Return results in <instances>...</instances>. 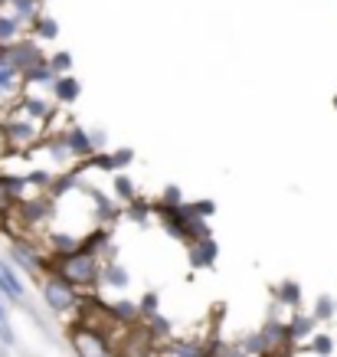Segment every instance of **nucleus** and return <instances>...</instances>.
I'll use <instances>...</instances> for the list:
<instances>
[{
    "instance_id": "obj_6",
    "label": "nucleus",
    "mask_w": 337,
    "mask_h": 357,
    "mask_svg": "<svg viewBox=\"0 0 337 357\" xmlns=\"http://www.w3.org/2000/svg\"><path fill=\"white\" fill-rule=\"evenodd\" d=\"M10 109L23 112L26 119L40 121V125H49V121L56 119V109H59V102H56V98L40 96V92H33V89H26V92L20 96V102H17V105H10Z\"/></svg>"
},
{
    "instance_id": "obj_15",
    "label": "nucleus",
    "mask_w": 337,
    "mask_h": 357,
    "mask_svg": "<svg viewBox=\"0 0 337 357\" xmlns=\"http://www.w3.org/2000/svg\"><path fill=\"white\" fill-rule=\"evenodd\" d=\"M79 96H82V82H79L72 73H69V76H59V79H56L53 98L59 102V109H63V105H76Z\"/></svg>"
},
{
    "instance_id": "obj_30",
    "label": "nucleus",
    "mask_w": 337,
    "mask_h": 357,
    "mask_svg": "<svg viewBox=\"0 0 337 357\" xmlns=\"http://www.w3.org/2000/svg\"><path fill=\"white\" fill-rule=\"evenodd\" d=\"M17 344V331H13L10 321H3L0 325V347H13Z\"/></svg>"
},
{
    "instance_id": "obj_22",
    "label": "nucleus",
    "mask_w": 337,
    "mask_h": 357,
    "mask_svg": "<svg viewBox=\"0 0 337 357\" xmlns=\"http://www.w3.org/2000/svg\"><path fill=\"white\" fill-rule=\"evenodd\" d=\"M308 347H311V354H318V357H331L334 354V337L324 335V331H318V335L308 341Z\"/></svg>"
},
{
    "instance_id": "obj_31",
    "label": "nucleus",
    "mask_w": 337,
    "mask_h": 357,
    "mask_svg": "<svg viewBox=\"0 0 337 357\" xmlns=\"http://www.w3.org/2000/svg\"><path fill=\"white\" fill-rule=\"evenodd\" d=\"M92 131V141H95V151H102V144H105V131L102 128H88Z\"/></svg>"
},
{
    "instance_id": "obj_35",
    "label": "nucleus",
    "mask_w": 337,
    "mask_h": 357,
    "mask_svg": "<svg viewBox=\"0 0 337 357\" xmlns=\"http://www.w3.org/2000/svg\"><path fill=\"white\" fill-rule=\"evenodd\" d=\"M0 357H7V347H0Z\"/></svg>"
},
{
    "instance_id": "obj_19",
    "label": "nucleus",
    "mask_w": 337,
    "mask_h": 357,
    "mask_svg": "<svg viewBox=\"0 0 337 357\" xmlns=\"http://www.w3.org/2000/svg\"><path fill=\"white\" fill-rule=\"evenodd\" d=\"M23 40V23L13 13H0V50L20 43Z\"/></svg>"
},
{
    "instance_id": "obj_28",
    "label": "nucleus",
    "mask_w": 337,
    "mask_h": 357,
    "mask_svg": "<svg viewBox=\"0 0 337 357\" xmlns=\"http://www.w3.org/2000/svg\"><path fill=\"white\" fill-rule=\"evenodd\" d=\"M187 210H190L194 217L210 220L213 213H217V200H194V204H187Z\"/></svg>"
},
{
    "instance_id": "obj_8",
    "label": "nucleus",
    "mask_w": 337,
    "mask_h": 357,
    "mask_svg": "<svg viewBox=\"0 0 337 357\" xmlns=\"http://www.w3.org/2000/svg\"><path fill=\"white\" fill-rule=\"evenodd\" d=\"M217 259H219V243L213 236L190 239L187 243V262H190V269H213Z\"/></svg>"
},
{
    "instance_id": "obj_32",
    "label": "nucleus",
    "mask_w": 337,
    "mask_h": 357,
    "mask_svg": "<svg viewBox=\"0 0 337 357\" xmlns=\"http://www.w3.org/2000/svg\"><path fill=\"white\" fill-rule=\"evenodd\" d=\"M10 154V148H7V138H3V131H0V161Z\"/></svg>"
},
{
    "instance_id": "obj_18",
    "label": "nucleus",
    "mask_w": 337,
    "mask_h": 357,
    "mask_svg": "<svg viewBox=\"0 0 337 357\" xmlns=\"http://www.w3.org/2000/svg\"><path fill=\"white\" fill-rule=\"evenodd\" d=\"M275 305H279V308H292V312L301 308V285L292 279L279 282V285H275Z\"/></svg>"
},
{
    "instance_id": "obj_3",
    "label": "nucleus",
    "mask_w": 337,
    "mask_h": 357,
    "mask_svg": "<svg viewBox=\"0 0 337 357\" xmlns=\"http://www.w3.org/2000/svg\"><path fill=\"white\" fill-rule=\"evenodd\" d=\"M40 295H43L46 308L56 314H69L82 305V292H79L76 285H69L63 275H56V272H46L43 279H40Z\"/></svg>"
},
{
    "instance_id": "obj_20",
    "label": "nucleus",
    "mask_w": 337,
    "mask_h": 357,
    "mask_svg": "<svg viewBox=\"0 0 337 357\" xmlns=\"http://www.w3.org/2000/svg\"><path fill=\"white\" fill-rule=\"evenodd\" d=\"M56 36H59V23H56L53 17H36V23H33V40H36V43H49Z\"/></svg>"
},
{
    "instance_id": "obj_27",
    "label": "nucleus",
    "mask_w": 337,
    "mask_h": 357,
    "mask_svg": "<svg viewBox=\"0 0 337 357\" xmlns=\"http://www.w3.org/2000/svg\"><path fill=\"white\" fill-rule=\"evenodd\" d=\"M138 305H141V321L161 312V298H157V292H144L141 298H138Z\"/></svg>"
},
{
    "instance_id": "obj_12",
    "label": "nucleus",
    "mask_w": 337,
    "mask_h": 357,
    "mask_svg": "<svg viewBox=\"0 0 337 357\" xmlns=\"http://www.w3.org/2000/svg\"><path fill=\"white\" fill-rule=\"evenodd\" d=\"M131 161H134V151L131 148H118V151H98L86 164H92V167H98V171H105V174H121Z\"/></svg>"
},
{
    "instance_id": "obj_9",
    "label": "nucleus",
    "mask_w": 337,
    "mask_h": 357,
    "mask_svg": "<svg viewBox=\"0 0 337 357\" xmlns=\"http://www.w3.org/2000/svg\"><path fill=\"white\" fill-rule=\"evenodd\" d=\"M46 239V252L49 256H69V252H76V249H82V243H86V236H79V233H72V229H46L43 233Z\"/></svg>"
},
{
    "instance_id": "obj_14",
    "label": "nucleus",
    "mask_w": 337,
    "mask_h": 357,
    "mask_svg": "<svg viewBox=\"0 0 337 357\" xmlns=\"http://www.w3.org/2000/svg\"><path fill=\"white\" fill-rule=\"evenodd\" d=\"M315 328H318V318H315V314H305V312H298V308H295L292 318H288V331H292V341H295V344L311 341V337L318 335Z\"/></svg>"
},
{
    "instance_id": "obj_17",
    "label": "nucleus",
    "mask_w": 337,
    "mask_h": 357,
    "mask_svg": "<svg viewBox=\"0 0 337 357\" xmlns=\"http://www.w3.org/2000/svg\"><path fill=\"white\" fill-rule=\"evenodd\" d=\"M111 197H115L121 206H128V204H134V200H138V187H134V181H131L125 171L111 174Z\"/></svg>"
},
{
    "instance_id": "obj_1",
    "label": "nucleus",
    "mask_w": 337,
    "mask_h": 357,
    "mask_svg": "<svg viewBox=\"0 0 337 357\" xmlns=\"http://www.w3.org/2000/svg\"><path fill=\"white\" fill-rule=\"evenodd\" d=\"M102 269H105V259L98 256V252H88L86 246L76 249V252H69V256H56L49 259V272L56 275H63L69 285H76L82 295H92L102 285Z\"/></svg>"
},
{
    "instance_id": "obj_11",
    "label": "nucleus",
    "mask_w": 337,
    "mask_h": 357,
    "mask_svg": "<svg viewBox=\"0 0 337 357\" xmlns=\"http://www.w3.org/2000/svg\"><path fill=\"white\" fill-rule=\"evenodd\" d=\"M157 357H210V347L190 337H167L164 344H157Z\"/></svg>"
},
{
    "instance_id": "obj_25",
    "label": "nucleus",
    "mask_w": 337,
    "mask_h": 357,
    "mask_svg": "<svg viewBox=\"0 0 337 357\" xmlns=\"http://www.w3.org/2000/svg\"><path fill=\"white\" fill-rule=\"evenodd\" d=\"M125 213H128L131 220H138V223H148V217H151V213H157V206H151L148 200H134V204L125 206Z\"/></svg>"
},
{
    "instance_id": "obj_29",
    "label": "nucleus",
    "mask_w": 337,
    "mask_h": 357,
    "mask_svg": "<svg viewBox=\"0 0 337 357\" xmlns=\"http://www.w3.org/2000/svg\"><path fill=\"white\" fill-rule=\"evenodd\" d=\"M157 204H164V206H184L187 200H184V194H180V187L171 184V187H164V194H161V200H157Z\"/></svg>"
},
{
    "instance_id": "obj_34",
    "label": "nucleus",
    "mask_w": 337,
    "mask_h": 357,
    "mask_svg": "<svg viewBox=\"0 0 337 357\" xmlns=\"http://www.w3.org/2000/svg\"><path fill=\"white\" fill-rule=\"evenodd\" d=\"M7 321V305H3V295H0V325Z\"/></svg>"
},
{
    "instance_id": "obj_16",
    "label": "nucleus",
    "mask_w": 337,
    "mask_h": 357,
    "mask_svg": "<svg viewBox=\"0 0 337 357\" xmlns=\"http://www.w3.org/2000/svg\"><path fill=\"white\" fill-rule=\"evenodd\" d=\"M102 285H109L115 292H125L131 285V272L121 266L118 259H109L105 262V269H102Z\"/></svg>"
},
{
    "instance_id": "obj_33",
    "label": "nucleus",
    "mask_w": 337,
    "mask_h": 357,
    "mask_svg": "<svg viewBox=\"0 0 337 357\" xmlns=\"http://www.w3.org/2000/svg\"><path fill=\"white\" fill-rule=\"evenodd\" d=\"M98 357H125V354H121V347H111V351H105V354H98Z\"/></svg>"
},
{
    "instance_id": "obj_36",
    "label": "nucleus",
    "mask_w": 337,
    "mask_h": 357,
    "mask_svg": "<svg viewBox=\"0 0 337 357\" xmlns=\"http://www.w3.org/2000/svg\"><path fill=\"white\" fill-rule=\"evenodd\" d=\"M334 109H337V96H334Z\"/></svg>"
},
{
    "instance_id": "obj_21",
    "label": "nucleus",
    "mask_w": 337,
    "mask_h": 357,
    "mask_svg": "<svg viewBox=\"0 0 337 357\" xmlns=\"http://www.w3.org/2000/svg\"><path fill=\"white\" fill-rule=\"evenodd\" d=\"M10 3V13L26 26V23H36V0H7Z\"/></svg>"
},
{
    "instance_id": "obj_2",
    "label": "nucleus",
    "mask_w": 337,
    "mask_h": 357,
    "mask_svg": "<svg viewBox=\"0 0 337 357\" xmlns=\"http://www.w3.org/2000/svg\"><path fill=\"white\" fill-rule=\"evenodd\" d=\"M0 131H3L7 148H10L13 154L30 151V148H36V144H43V141H46V125L26 119V115H23V112H17V109H3V112H0Z\"/></svg>"
},
{
    "instance_id": "obj_4",
    "label": "nucleus",
    "mask_w": 337,
    "mask_h": 357,
    "mask_svg": "<svg viewBox=\"0 0 337 357\" xmlns=\"http://www.w3.org/2000/svg\"><path fill=\"white\" fill-rule=\"evenodd\" d=\"M7 256H10V262L17 266L20 272H26V275H33V279H43L46 272H49V252L46 249H40L36 243H33V236H13L10 246H7Z\"/></svg>"
},
{
    "instance_id": "obj_13",
    "label": "nucleus",
    "mask_w": 337,
    "mask_h": 357,
    "mask_svg": "<svg viewBox=\"0 0 337 357\" xmlns=\"http://www.w3.org/2000/svg\"><path fill=\"white\" fill-rule=\"evenodd\" d=\"M109 318H111V325H121V328L141 325V305H138V302H128V298L109 302Z\"/></svg>"
},
{
    "instance_id": "obj_26",
    "label": "nucleus",
    "mask_w": 337,
    "mask_h": 357,
    "mask_svg": "<svg viewBox=\"0 0 337 357\" xmlns=\"http://www.w3.org/2000/svg\"><path fill=\"white\" fill-rule=\"evenodd\" d=\"M46 59H49L56 76H69L72 73V56L69 53H53V56H46Z\"/></svg>"
},
{
    "instance_id": "obj_7",
    "label": "nucleus",
    "mask_w": 337,
    "mask_h": 357,
    "mask_svg": "<svg viewBox=\"0 0 337 357\" xmlns=\"http://www.w3.org/2000/svg\"><path fill=\"white\" fill-rule=\"evenodd\" d=\"M0 53L7 56V59H10L13 66H17V69H20L23 76H26V73H30L33 66H40L46 59L43 56V50H40V43H36V40H20V43H13V46H7V50H0Z\"/></svg>"
},
{
    "instance_id": "obj_24",
    "label": "nucleus",
    "mask_w": 337,
    "mask_h": 357,
    "mask_svg": "<svg viewBox=\"0 0 337 357\" xmlns=\"http://www.w3.org/2000/svg\"><path fill=\"white\" fill-rule=\"evenodd\" d=\"M13 206H17V200H13L10 187H7V174H0V220L10 217Z\"/></svg>"
},
{
    "instance_id": "obj_5",
    "label": "nucleus",
    "mask_w": 337,
    "mask_h": 357,
    "mask_svg": "<svg viewBox=\"0 0 337 357\" xmlns=\"http://www.w3.org/2000/svg\"><path fill=\"white\" fill-rule=\"evenodd\" d=\"M23 92H26V79H23V73L7 59V56L0 53V112L17 105Z\"/></svg>"
},
{
    "instance_id": "obj_23",
    "label": "nucleus",
    "mask_w": 337,
    "mask_h": 357,
    "mask_svg": "<svg viewBox=\"0 0 337 357\" xmlns=\"http://www.w3.org/2000/svg\"><path fill=\"white\" fill-rule=\"evenodd\" d=\"M318 318V321H331L337 314V302L331 298V295H318V302H315V312H311Z\"/></svg>"
},
{
    "instance_id": "obj_10",
    "label": "nucleus",
    "mask_w": 337,
    "mask_h": 357,
    "mask_svg": "<svg viewBox=\"0 0 337 357\" xmlns=\"http://www.w3.org/2000/svg\"><path fill=\"white\" fill-rule=\"evenodd\" d=\"M65 141H69V148L76 154V161H92L95 158V141H92V131L82 128V125H65Z\"/></svg>"
}]
</instances>
